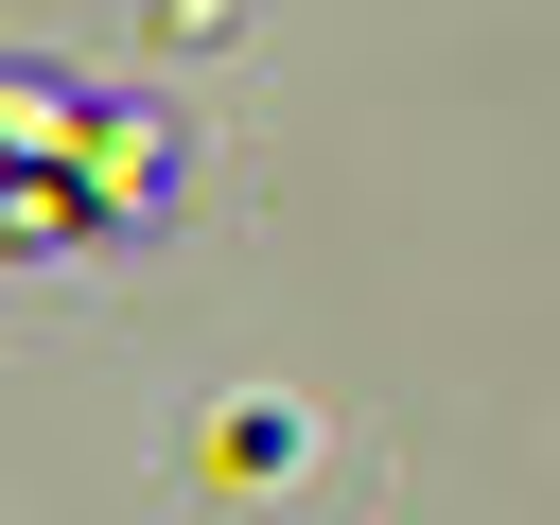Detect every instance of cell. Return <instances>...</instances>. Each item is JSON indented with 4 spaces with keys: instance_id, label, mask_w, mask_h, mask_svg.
<instances>
[{
    "instance_id": "cell-1",
    "label": "cell",
    "mask_w": 560,
    "mask_h": 525,
    "mask_svg": "<svg viewBox=\"0 0 560 525\" xmlns=\"http://www.w3.org/2000/svg\"><path fill=\"white\" fill-rule=\"evenodd\" d=\"M70 140H88V122H70L52 88H0V158H70Z\"/></svg>"
}]
</instances>
